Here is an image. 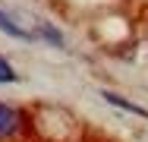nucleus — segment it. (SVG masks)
<instances>
[{"label":"nucleus","instance_id":"nucleus-1","mask_svg":"<svg viewBox=\"0 0 148 142\" xmlns=\"http://www.w3.org/2000/svg\"><path fill=\"white\" fill-rule=\"evenodd\" d=\"M19 123H22V114L13 111L10 104H3V101H0V139L13 136V133L19 130Z\"/></svg>","mask_w":148,"mask_h":142},{"label":"nucleus","instance_id":"nucleus-4","mask_svg":"<svg viewBox=\"0 0 148 142\" xmlns=\"http://www.w3.org/2000/svg\"><path fill=\"white\" fill-rule=\"evenodd\" d=\"M6 82H16V70L0 57V85H6Z\"/></svg>","mask_w":148,"mask_h":142},{"label":"nucleus","instance_id":"nucleus-2","mask_svg":"<svg viewBox=\"0 0 148 142\" xmlns=\"http://www.w3.org/2000/svg\"><path fill=\"white\" fill-rule=\"evenodd\" d=\"M0 32H3V35H10V38H16V41H29V38H35L29 28H19L10 16H6V13H3V10H0Z\"/></svg>","mask_w":148,"mask_h":142},{"label":"nucleus","instance_id":"nucleus-3","mask_svg":"<svg viewBox=\"0 0 148 142\" xmlns=\"http://www.w3.org/2000/svg\"><path fill=\"white\" fill-rule=\"evenodd\" d=\"M104 101H110V104H117V108H123V111H132V114H139V117H145V120H148V111H145V108H136V104L126 101V98H117V95L104 92Z\"/></svg>","mask_w":148,"mask_h":142}]
</instances>
